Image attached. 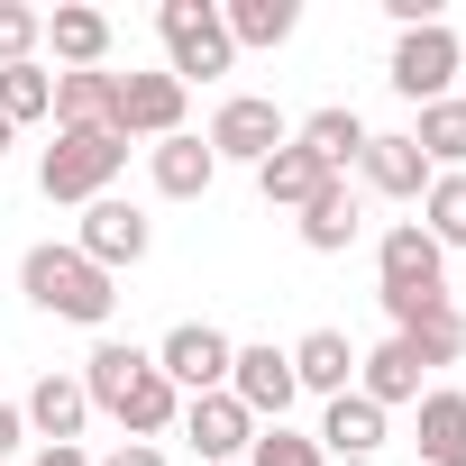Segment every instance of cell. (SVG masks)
<instances>
[{
    "label": "cell",
    "instance_id": "2e32d148",
    "mask_svg": "<svg viewBox=\"0 0 466 466\" xmlns=\"http://www.w3.org/2000/svg\"><path fill=\"white\" fill-rule=\"evenodd\" d=\"M366 137H375V128H366V119L348 110V101H320L311 119H293V147H302V156H311L320 174H357Z\"/></svg>",
    "mask_w": 466,
    "mask_h": 466
},
{
    "label": "cell",
    "instance_id": "9c48e42d",
    "mask_svg": "<svg viewBox=\"0 0 466 466\" xmlns=\"http://www.w3.org/2000/svg\"><path fill=\"white\" fill-rule=\"evenodd\" d=\"M74 248H83L101 275H128V266H147V248H156V219H147L137 201L101 192V201H83V228H74Z\"/></svg>",
    "mask_w": 466,
    "mask_h": 466
},
{
    "label": "cell",
    "instance_id": "d6986e66",
    "mask_svg": "<svg viewBox=\"0 0 466 466\" xmlns=\"http://www.w3.org/2000/svg\"><path fill=\"white\" fill-rule=\"evenodd\" d=\"M46 46H56V74H110V19L83 0L46 10Z\"/></svg>",
    "mask_w": 466,
    "mask_h": 466
},
{
    "label": "cell",
    "instance_id": "277c9868",
    "mask_svg": "<svg viewBox=\"0 0 466 466\" xmlns=\"http://www.w3.org/2000/svg\"><path fill=\"white\" fill-rule=\"evenodd\" d=\"M457 74H466V46H457V28H448V19H430V28H393V65H384V83H393L411 110L448 101V92H457Z\"/></svg>",
    "mask_w": 466,
    "mask_h": 466
},
{
    "label": "cell",
    "instance_id": "30bf717a",
    "mask_svg": "<svg viewBox=\"0 0 466 466\" xmlns=\"http://www.w3.org/2000/svg\"><path fill=\"white\" fill-rule=\"evenodd\" d=\"M228 393L248 402V420H257V430L293 420V402H302V384H293V357H284L275 339H257V348H238V357H228Z\"/></svg>",
    "mask_w": 466,
    "mask_h": 466
},
{
    "label": "cell",
    "instance_id": "6da1fadb",
    "mask_svg": "<svg viewBox=\"0 0 466 466\" xmlns=\"http://www.w3.org/2000/svg\"><path fill=\"white\" fill-rule=\"evenodd\" d=\"M19 293H28V311L74 320V329H110V311H119V275H101L74 238H37L19 257Z\"/></svg>",
    "mask_w": 466,
    "mask_h": 466
},
{
    "label": "cell",
    "instance_id": "7c38bea8",
    "mask_svg": "<svg viewBox=\"0 0 466 466\" xmlns=\"http://www.w3.org/2000/svg\"><path fill=\"white\" fill-rule=\"evenodd\" d=\"M19 420H28V439H37V448H83V420H92V393H83V375L46 366V375L28 384Z\"/></svg>",
    "mask_w": 466,
    "mask_h": 466
},
{
    "label": "cell",
    "instance_id": "e575fe53",
    "mask_svg": "<svg viewBox=\"0 0 466 466\" xmlns=\"http://www.w3.org/2000/svg\"><path fill=\"white\" fill-rule=\"evenodd\" d=\"M10 137H19V128H10V119H0V156H10Z\"/></svg>",
    "mask_w": 466,
    "mask_h": 466
},
{
    "label": "cell",
    "instance_id": "ffe728a7",
    "mask_svg": "<svg viewBox=\"0 0 466 466\" xmlns=\"http://www.w3.org/2000/svg\"><path fill=\"white\" fill-rule=\"evenodd\" d=\"M357 174H366V192H384V201H420V192H430V165H420V147H411L402 128H375L366 156H357Z\"/></svg>",
    "mask_w": 466,
    "mask_h": 466
},
{
    "label": "cell",
    "instance_id": "4dcf8cb0",
    "mask_svg": "<svg viewBox=\"0 0 466 466\" xmlns=\"http://www.w3.org/2000/svg\"><path fill=\"white\" fill-rule=\"evenodd\" d=\"M37 46H46V10L0 0V65H37Z\"/></svg>",
    "mask_w": 466,
    "mask_h": 466
},
{
    "label": "cell",
    "instance_id": "5b68a950",
    "mask_svg": "<svg viewBox=\"0 0 466 466\" xmlns=\"http://www.w3.org/2000/svg\"><path fill=\"white\" fill-rule=\"evenodd\" d=\"M375 302H448V257L420 219H393L375 238Z\"/></svg>",
    "mask_w": 466,
    "mask_h": 466
},
{
    "label": "cell",
    "instance_id": "d6a6232c",
    "mask_svg": "<svg viewBox=\"0 0 466 466\" xmlns=\"http://www.w3.org/2000/svg\"><path fill=\"white\" fill-rule=\"evenodd\" d=\"M19 439H28V420H19V402H0V466L19 457Z\"/></svg>",
    "mask_w": 466,
    "mask_h": 466
},
{
    "label": "cell",
    "instance_id": "e0dca14e",
    "mask_svg": "<svg viewBox=\"0 0 466 466\" xmlns=\"http://www.w3.org/2000/svg\"><path fill=\"white\" fill-rule=\"evenodd\" d=\"M284 357H293V384L320 393V402H339V393L357 384V339H348V329H302Z\"/></svg>",
    "mask_w": 466,
    "mask_h": 466
},
{
    "label": "cell",
    "instance_id": "8fae6325",
    "mask_svg": "<svg viewBox=\"0 0 466 466\" xmlns=\"http://www.w3.org/2000/svg\"><path fill=\"white\" fill-rule=\"evenodd\" d=\"M174 430L192 439L201 466H248V439H257V420H248L238 393H183V420Z\"/></svg>",
    "mask_w": 466,
    "mask_h": 466
},
{
    "label": "cell",
    "instance_id": "4316f807",
    "mask_svg": "<svg viewBox=\"0 0 466 466\" xmlns=\"http://www.w3.org/2000/svg\"><path fill=\"white\" fill-rule=\"evenodd\" d=\"M0 119H10V128L56 119V74L46 65H0Z\"/></svg>",
    "mask_w": 466,
    "mask_h": 466
},
{
    "label": "cell",
    "instance_id": "44dd1931",
    "mask_svg": "<svg viewBox=\"0 0 466 466\" xmlns=\"http://www.w3.org/2000/svg\"><path fill=\"white\" fill-rule=\"evenodd\" d=\"M147 183L165 192V201H201L210 183H219V156L183 128V137H165V147H147Z\"/></svg>",
    "mask_w": 466,
    "mask_h": 466
},
{
    "label": "cell",
    "instance_id": "f1b7e54d",
    "mask_svg": "<svg viewBox=\"0 0 466 466\" xmlns=\"http://www.w3.org/2000/svg\"><path fill=\"white\" fill-rule=\"evenodd\" d=\"M420 228L439 238V257L466 248V174H430V192H420Z\"/></svg>",
    "mask_w": 466,
    "mask_h": 466
},
{
    "label": "cell",
    "instance_id": "836d02e7",
    "mask_svg": "<svg viewBox=\"0 0 466 466\" xmlns=\"http://www.w3.org/2000/svg\"><path fill=\"white\" fill-rule=\"evenodd\" d=\"M28 466H92V448H37Z\"/></svg>",
    "mask_w": 466,
    "mask_h": 466
},
{
    "label": "cell",
    "instance_id": "ac0fdd59",
    "mask_svg": "<svg viewBox=\"0 0 466 466\" xmlns=\"http://www.w3.org/2000/svg\"><path fill=\"white\" fill-rule=\"evenodd\" d=\"M411 448H420V466H466V393L457 384H430L411 402Z\"/></svg>",
    "mask_w": 466,
    "mask_h": 466
},
{
    "label": "cell",
    "instance_id": "8992f818",
    "mask_svg": "<svg viewBox=\"0 0 466 466\" xmlns=\"http://www.w3.org/2000/svg\"><path fill=\"white\" fill-rule=\"evenodd\" d=\"M147 357H156V375H165L174 393H228V357H238V339L210 329V320H174Z\"/></svg>",
    "mask_w": 466,
    "mask_h": 466
},
{
    "label": "cell",
    "instance_id": "ba28073f",
    "mask_svg": "<svg viewBox=\"0 0 466 466\" xmlns=\"http://www.w3.org/2000/svg\"><path fill=\"white\" fill-rule=\"evenodd\" d=\"M183 110H192V92L156 65V74H119V101H110V128L128 137V147H165V137H183Z\"/></svg>",
    "mask_w": 466,
    "mask_h": 466
},
{
    "label": "cell",
    "instance_id": "9a60e30c",
    "mask_svg": "<svg viewBox=\"0 0 466 466\" xmlns=\"http://www.w3.org/2000/svg\"><path fill=\"white\" fill-rule=\"evenodd\" d=\"M384 420H393V411H375V402L348 384V393L320 411V430H311V439H320V457H329V466H375V448H384Z\"/></svg>",
    "mask_w": 466,
    "mask_h": 466
},
{
    "label": "cell",
    "instance_id": "5bb4252c",
    "mask_svg": "<svg viewBox=\"0 0 466 466\" xmlns=\"http://www.w3.org/2000/svg\"><path fill=\"white\" fill-rule=\"evenodd\" d=\"M357 393L375 411H402V402L430 393V366L411 357V339H375V348H357Z\"/></svg>",
    "mask_w": 466,
    "mask_h": 466
},
{
    "label": "cell",
    "instance_id": "7a4b0ae2",
    "mask_svg": "<svg viewBox=\"0 0 466 466\" xmlns=\"http://www.w3.org/2000/svg\"><path fill=\"white\" fill-rule=\"evenodd\" d=\"M119 165H128V137H110V128H56V147L37 156V192L83 210V201H101L119 183Z\"/></svg>",
    "mask_w": 466,
    "mask_h": 466
},
{
    "label": "cell",
    "instance_id": "f546056e",
    "mask_svg": "<svg viewBox=\"0 0 466 466\" xmlns=\"http://www.w3.org/2000/svg\"><path fill=\"white\" fill-rule=\"evenodd\" d=\"M248 466H329V457H320V439H311V430L275 420V430H257V439H248Z\"/></svg>",
    "mask_w": 466,
    "mask_h": 466
},
{
    "label": "cell",
    "instance_id": "83f0119b",
    "mask_svg": "<svg viewBox=\"0 0 466 466\" xmlns=\"http://www.w3.org/2000/svg\"><path fill=\"white\" fill-rule=\"evenodd\" d=\"M393 339H411V357L439 375V366H457V357H466V311H457V302H439V311H420V320H411V329H393Z\"/></svg>",
    "mask_w": 466,
    "mask_h": 466
},
{
    "label": "cell",
    "instance_id": "52a82bcc",
    "mask_svg": "<svg viewBox=\"0 0 466 466\" xmlns=\"http://www.w3.org/2000/svg\"><path fill=\"white\" fill-rule=\"evenodd\" d=\"M284 137H293V119H284L266 92H228V101L210 110V128H201V147H210L219 165H266Z\"/></svg>",
    "mask_w": 466,
    "mask_h": 466
},
{
    "label": "cell",
    "instance_id": "603a6c76",
    "mask_svg": "<svg viewBox=\"0 0 466 466\" xmlns=\"http://www.w3.org/2000/svg\"><path fill=\"white\" fill-rule=\"evenodd\" d=\"M402 137L420 147V165H430V174H466V101H457V92H448V101H430Z\"/></svg>",
    "mask_w": 466,
    "mask_h": 466
},
{
    "label": "cell",
    "instance_id": "4fadbf2b",
    "mask_svg": "<svg viewBox=\"0 0 466 466\" xmlns=\"http://www.w3.org/2000/svg\"><path fill=\"white\" fill-rule=\"evenodd\" d=\"M293 228H302V248H311V257H348V248H357V228H366L357 183H348V174H329V183L293 210Z\"/></svg>",
    "mask_w": 466,
    "mask_h": 466
},
{
    "label": "cell",
    "instance_id": "d4e9b609",
    "mask_svg": "<svg viewBox=\"0 0 466 466\" xmlns=\"http://www.w3.org/2000/svg\"><path fill=\"white\" fill-rule=\"evenodd\" d=\"M110 101H119V74H56V128H110Z\"/></svg>",
    "mask_w": 466,
    "mask_h": 466
},
{
    "label": "cell",
    "instance_id": "cb8c5ba5",
    "mask_svg": "<svg viewBox=\"0 0 466 466\" xmlns=\"http://www.w3.org/2000/svg\"><path fill=\"white\" fill-rule=\"evenodd\" d=\"M219 28L228 46H284L302 28V0H219Z\"/></svg>",
    "mask_w": 466,
    "mask_h": 466
},
{
    "label": "cell",
    "instance_id": "7402d4cb",
    "mask_svg": "<svg viewBox=\"0 0 466 466\" xmlns=\"http://www.w3.org/2000/svg\"><path fill=\"white\" fill-rule=\"evenodd\" d=\"M110 420H119L128 439H165V430L183 420V393H174V384L156 375V357H147V366H137V375L119 384V402H110Z\"/></svg>",
    "mask_w": 466,
    "mask_h": 466
},
{
    "label": "cell",
    "instance_id": "3957f363",
    "mask_svg": "<svg viewBox=\"0 0 466 466\" xmlns=\"http://www.w3.org/2000/svg\"><path fill=\"white\" fill-rule=\"evenodd\" d=\"M156 37H165V74L192 92V83H219L228 65H238V46H228L219 28V0H165L156 10Z\"/></svg>",
    "mask_w": 466,
    "mask_h": 466
},
{
    "label": "cell",
    "instance_id": "1f68e13d",
    "mask_svg": "<svg viewBox=\"0 0 466 466\" xmlns=\"http://www.w3.org/2000/svg\"><path fill=\"white\" fill-rule=\"evenodd\" d=\"M92 466H165V448H156V439H119V448L92 457Z\"/></svg>",
    "mask_w": 466,
    "mask_h": 466
},
{
    "label": "cell",
    "instance_id": "484cf974",
    "mask_svg": "<svg viewBox=\"0 0 466 466\" xmlns=\"http://www.w3.org/2000/svg\"><path fill=\"white\" fill-rule=\"evenodd\" d=\"M320 183H329V174H320V165H311V156H302L293 137H284V147H275V156L257 165V192H266L275 210H302V201H311Z\"/></svg>",
    "mask_w": 466,
    "mask_h": 466
}]
</instances>
